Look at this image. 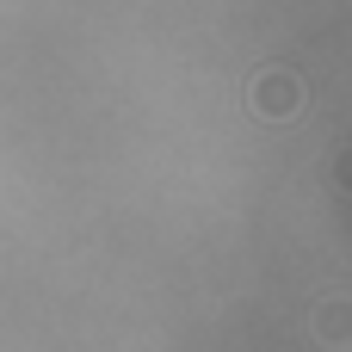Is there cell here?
<instances>
[{
	"instance_id": "6da1fadb",
	"label": "cell",
	"mask_w": 352,
	"mask_h": 352,
	"mask_svg": "<svg viewBox=\"0 0 352 352\" xmlns=\"http://www.w3.org/2000/svg\"><path fill=\"white\" fill-rule=\"evenodd\" d=\"M297 105H303L297 74H285V68H260V80H254V111H260V118H291Z\"/></svg>"
},
{
	"instance_id": "7a4b0ae2",
	"label": "cell",
	"mask_w": 352,
	"mask_h": 352,
	"mask_svg": "<svg viewBox=\"0 0 352 352\" xmlns=\"http://www.w3.org/2000/svg\"><path fill=\"white\" fill-rule=\"evenodd\" d=\"M309 328H316L322 346H352V303L346 297H328V303L309 316Z\"/></svg>"
}]
</instances>
